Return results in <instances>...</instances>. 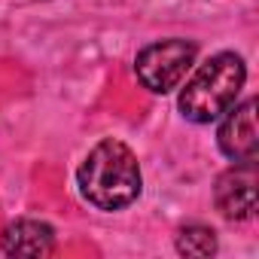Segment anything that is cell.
<instances>
[{
	"label": "cell",
	"instance_id": "4",
	"mask_svg": "<svg viewBox=\"0 0 259 259\" xmlns=\"http://www.w3.org/2000/svg\"><path fill=\"white\" fill-rule=\"evenodd\" d=\"M256 159L250 162H235L229 171L220 174L213 186V201L226 220H250L256 210Z\"/></svg>",
	"mask_w": 259,
	"mask_h": 259
},
{
	"label": "cell",
	"instance_id": "7",
	"mask_svg": "<svg viewBox=\"0 0 259 259\" xmlns=\"http://www.w3.org/2000/svg\"><path fill=\"white\" fill-rule=\"evenodd\" d=\"M177 253L180 256H195V259L213 256L217 253V232L207 229V226H186V229H180Z\"/></svg>",
	"mask_w": 259,
	"mask_h": 259
},
{
	"label": "cell",
	"instance_id": "5",
	"mask_svg": "<svg viewBox=\"0 0 259 259\" xmlns=\"http://www.w3.org/2000/svg\"><path fill=\"white\" fill-rule=\"evenodd\" d=\"M223 125L217 144L226 159L232 162H250L259 153V132H256V101L247 98L244 104H232L223 113Z\"/></svg>",
	"mask_w": 259,
	"mask_h": 259
},
{
	"label": "cell",
	"instance_id": "2",
	"mask_svg": "<svg viewBox=\"0 0 259 259\" xmlns=\"http://www.w3.org/2000/svg\"><path fill=\"white\" fill-rule=\"evenodd\" d=\"M247 79V67L235 52L210 55L195 76L180 92V113L195 125H210L223 119V113L238 101Z\"/></svg>",
	"mask_w": 259,
	"mask_h": 259
},
{
	"label": "cell",
	"instance_id": "6",
	"mask_svg": "<svg viewBox=\"0 0 259 259\" xmlns=\"http://www.w3.org/2000/svg\"><path fill=\"white\" fill-rule=\"evenodd\" d=\"M0 250L7 256H49L55 250V229L40 220H19L0 235Z\"/></svg>",
	"mask_w": 259,
	"mask_h": 259
},
{
	"label": "cell",
	"instance_id": "1",
	"mask_svg": "<svg viewBox=\"0 0 259 259\" xmlns=\"http://www.w3.org/2000/svg\"><path fill=\"white\" fill-rule=\"evenodd\" d=\"M76 183L82 198L98 210H122L138 201L144 177L138 156L122 141L107 138L85 156V162L76 171Z\"/></svg>",
	"mask_w": 259,
	"mask_h": 259
},
{
	"label": "cell",
	"instance_id": "3",
	"mask_svg": "<svg viewBox=\"0 0 259 259\" xmlns=\"http://www.w3.org/2000/svg\"><path fill=\"white\" fill-rule=\"evenodd\" d=\"M195 43L192 40H180V37H171V40H159V43H150L147 49L138 52L135 58V70H138V79L156 92V95H168L174 92L189 67L195 64Z\"/></svg>",
	"mask_w": 259,
	"mask_h": 259
}]
</instances>
